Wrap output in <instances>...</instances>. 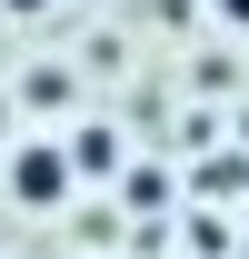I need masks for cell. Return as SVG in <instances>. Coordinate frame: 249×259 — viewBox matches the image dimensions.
<instances>
[{
  "instance_id": "cell-3",
  "label": "cell",
  "mask_w": 249,
  "mask_h": 259,
  "mask_svg": "<svg viewBox=\"0 0 249 259\" xmlns=\"http://www.w3.org/2000/svg\"><path fill=\"white\" fill-rule=\"evenodd\" d=\"M210 20L219 30H249V0H210Z\"/></svg>"
},
{
  "instance_id": "cell-2",
  "label": "cell",
  "mask_w": 249,
  "mask_h": 259,
  "mask_svg": "<svg viewBox=\"0 0 249 259\" xmlns=\"http://www.w3.org/2000/svg\"><path fill=\"white\" fill-rule=\"evenodd\" d=\"M60 150H70V169H80V180H120V140H110L100 120H80V140H60Z\"/></svg>"
},
{
  "instance_id": "cell-4",
  "label": "cell",
  "mask_w": 249,
  "mask_h": 259,
  "mask_svg": "<svg viewBox=\"0 0 249 259\" xmlns=\"http://www.w3.org/2000/svg\"><path fill=\"white\" fill-rule=\"evenodd\" d=\"M0 10H10V20H50V0H0Z\"/></svg>"
},
{
  "instance_id": "cell-1",
  "label": "cell",
  "mask_w": 249,
  "mask_h": 259,
  "mask_svg": "<svg viewBox=\"0 0 249 259\" xmlns=\"http://www.w3.org/2000/svg\"><path fill=\"white\" fill-rule=\"evenodd\" d=\"M0 190H10V209L50 220V209L80 190V169H70V150H60V140H20V150H10V169H0Z\"/></svg>"
}]
</instances>
